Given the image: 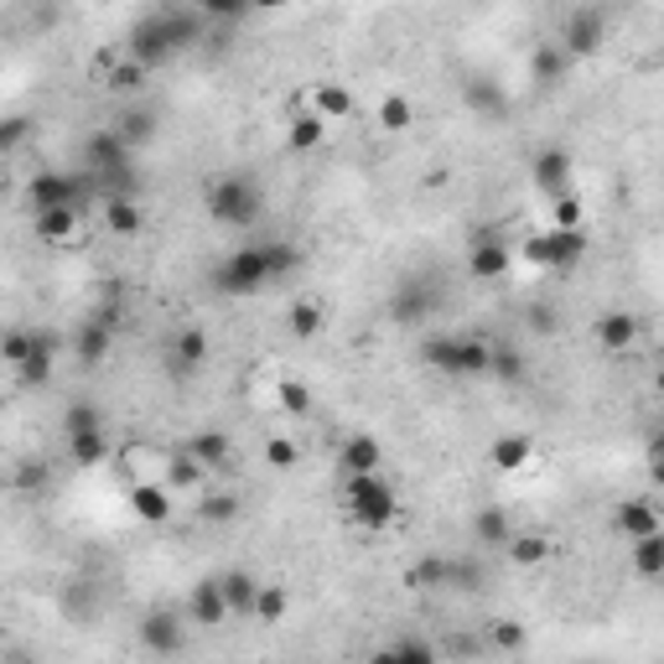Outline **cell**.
<instances>
[{"label": "cell", "instance_id": "cell-1", "mask_svg": "<svg viewBox=\"0 0 664 664\" xmlns=\"http://www.w3.org/2000/svg\"><path fill=\"white\" fill-rule=\"evenodd\" d=\"M203 31H208V11L203 5H156V11H145L141 22L130 26L125 58H136L141 68H156L171 52L203 42Z\"/></svg>", "mask_w": 664, "mask_h": 664}, {"label": "cell", "instance_id": "cell-2", "mask_svg": "<svg viewBox=\"0 0 664 664\" xmlns=\"http://www.w3.org/2000/svg\"><path fill=\"white\" fill-rule=\"evenodd\" d=\"M203 203H208V218H214V224H224V229H250L265 208V192L255 177L224 171V177H214V182L203 188Z\"/></svg>", "mask_w": 664, "mask_h": 664}, {"label": "cell", "instance_id": "cell-3", "mask_svg": "<svg viewBox=\"0 0 664 664\" xmlns=\"http://www.w3.org/2000/svg\"><path fill=\"white\" fill-rule=\"evenodd\" d=\"M343 503H348V514H354L363 529H390V524H395V514H400V498H395V488H390L380 473L348 477Z\"/></svg>", "mask_w": 664, "mask_h": 664}, {"label": "cell", "instance_id": "cell-4", "mask_svg": "<svg viewBox=\"0 0 664 664\" xmlns=\"http://www.w3.org/2000/svg\"><path fill=\"white\" fill-rule=\"evenodd\" d=\"M270 260H265V244H244L229 260L214 270V291L218 296H255L260 285H270Z\"/></svg>", "mask_w": 664, "mask_h": 664}, {"label": "cell", "instance_id": "cell-5", "mask_svg": "<svg viewBox=\"0 0 664 664\" xmlns=\"http://www.w3.org/2000/svg\"><path fill=\"white\" fill-rule=\"evenodd\" d=\"M587 255V229H546V234H529L524 239V260L529 265H546V270H571L582 265Z\"/></svg>", "mask_w": 664, "mask_h": 664}, {"label": "cell", "instance_id": "cell-6", "mask_svg": "<svg viewBox=\"0 0 664 664\" xmlns=\"http://www.w3.org/2000/svg\"><path fill=\"white\" fill-rule=\"evenodd\" d=\"M602 31H608V16L597 11V5H582V11H571L566 26H561V48L566 58H592L602 48Z\"/></svg>", "mask_w": 664, "mask_h": 664}, {"label": "cell", "instance_id": "cell-7", "mask_svg": "<svg viewBox=\"0 0 664 664\" xmlns=\"http://www.w3.org/2000/svg\"><path fill=\"white\" fill-rule=\"evenodd\" d=\"M31 208L48 214V208H84V177H68V171H42L31 182Z\"/></svg>", "mask_w": 664, "mask_h": 664}, {"label": "cell", "instance_id": "cell-8", "mask_svg": "<svg viewBox=\"0 0 664 664\" xmlns=\"http://www.w3.org/2000/svg\"><path fill=\"white\" fill-rule=\"evenodd\" d=\"M84 166L110 171V177H119V171L130 166V145H125V136H119L115 125H104V130H94V136L84 141Z\"/></svg>", "mask_w": 664, "mask_h": 664}, {"label": "cell", "instance_id": "cell-9", "mask_svg": "<svg viewBox=\"0 0 664 664\" xmlns=\"http://www.w3.org/2000/svg\"><path fill=\"white\" fill-rule=\"evenodd\" d=\"M529 182L546 192L550 203H556L561 192H571V151H561V145H546V151L535 156V166H529Z\"/></svg>", "mask_w": 664, "mask_h": 664}, {"label": "cell", "instance_id": "cell-10", "mask_svg": "<svg viewBox=\"0 0 664 664\" xmlns=\"http://www.w3.org/2000/svg\"><path fill=\"white\" fill-rule=\"evenodd\" d=\"M613 524H617V535L634 546V540H649V535H660L664 529V520H660V509L649 503V498H623L617 503V514H613Z\"/></svg>", "mask_w": 664, "mask_h": 664}, {"label": "cell", "instance_id": "cell-11", "mask_svg": "<svg viewBox=\"0 0 664 664\" xmlns=\"http://www.w3.org/2000/svg\"><path fill=\"white\" fill-rule=\"evenodd\" d=\"M141 643L151 649V654L171 660V654H182V643H188V628H182V617H171V613H145L141 617Z\"/></svg>", "mask_w": 664, "mask_h": 664}, {"label": "cell", "instance_id": "cell-12", "mask_svg": "<svg viewBox=\"0 0 664 664\" xmlns=\"http://www.w3.org/2000/svg\"><path fill=\"white\" fill-rule=\"evenodd\" d=\"M503 270H509V244H503L498 234H488V229H483V234H473V250H468V276H473V281H498Z\"/></svg>", "mask_w": 664, "mask_h": 664}, {"label": "cell", "instance_id": "cell-13", "mask_svg": "<svg viewBox=\"0 0 664 664\" xmlns=\"http://www.w3.org/2000/svg\"><path fill=\"white\" fill-rule=\"evenodd\" d=\"M188 613H192V623H203V628H218V623H229V597H224V582H197L192 587V597H188Z\"/></svg>", "mask_w": 664, "mask_h": 664}, {"label": "cell", "instance_id": "cell-14", "mask_svg": "<svg viewBox=\"0 0 664 664\" xmlns=\"http://www.w3.org/2000/svg\"><path fill=\"white\" fill-rule=\"evenodd\" d=\"M130 509H136V520L145 524H166L171 520V503H177V494L166 488V483H130Z\"/></svg>", "mask_w": 664, "mask_h": 664}, {"label": "cell", "instance_id": "cell-15", "mask_svg": "<svg viewBox=\"0 0 664 664\" xmlns=\"http://www.w3.org/2000/svg\"><path fill=\"white\" fill-rule=\"evenodd\" d=\"M592 337L608 348V354H623V348L639 343V317H634V311H602V317L592 322Z\"/></svg>", "mask_w": 664, "mask_h": 664}, {"label": "cell", "instance_id": "cell-16", "mask_svg": "<svg viewBox=\"0 0 664 664\" xmlns=\"http://www.w3.org/2000/svg\"><path fill=\"white\" fill-rule=\"evenodd\" d=\"M311 115L328 119V125H343V119L354 115V94H348V84H311Z\"/></svg>", "mask_w": 664, "mask_h": 664}, {"label": "cell", "instance_id": "cell-17", "mask_svg": "<svg viewBox=\"0 0 664 664\" xmlns=\"http://www.w3.org/2000/svg\"><path fill=\"white\" fill-rule=\"evenodd\" d=\"M529 457H535V436H524V431L494 436V447H488V462L498 473H520V468H529Z\"/></svg>", "mask_w": 664, "mask_h": 664}, {"label": "cell", "instance_id": "cell-18", "mask_svg": "<svg viewBox=\"0 0 664 664\" xmlns=\"http://www.w3.org/2000/svg\"><path fill=\"white\" fill-rule=\"evenodd\" d=\"M380 457H384V447L374 442V436H348L343 442V451H337V462L348 468V477H369V473H380Z\"/></svg>", "mask_w": 664, "mask_h": 664}, {"label": "cell", "instance_id": "cell-19", "mask_svg": "<svg viewBox=\"0 0 664 664\" xmlns=\"http://www.w3.org/2000/svg\"><path fill=\"white\" fill-rule=\"evenodd\" d=\"M203 477H208V468H203L192 451H171V457H166L162 483L171 488V494H197V488H203Z\"/></svg>", "mask_w": 664, "mask_h": 664}, {"label": "cell", "instance_id": "cell-20", "mask_svg": "<svg viewBox=\"0 0 664 664\" xmlns=\"http://www.w3.org/2000/svg\"><path fill=\"white\" fill-rule=\"evenodd\" d=\"M457 358H462V337L457 332H431L421 337V363L436 374H457Z\"/></svg>", "mask_w": 664, "mask_h": 664}, {"label": "cell", "instance_id": "cell-21", "mask_svg": "<svg viewBox=\"0 0 664 664\" xmlns=\"http://www.w3.org/2000/svg\"><path fill=\"white\" fill-rule=\"evenodd\" d=\"M119 462L130 468V483H162V473H166V451L145 447V442H130V447L119 451Z\"/></svg>", "mask_w": 664, "mask_h": 664}, {"label": "cell", "instance_id": "cell-22", "mask_svg": "<svg viewBox=\"0 0 664 664\" xmlns=\"http://www.w3.org/2000/svg\"><path fill=\"white\" fill-rule=\"evenodd\" d=\"M197 363H208V332L182 328L177 337H171V369H177V374H192Z\"/></svg>", "mask_w": 664, "mask_h": 664}, {"label": "cell", "instance_id": "cell-23", "mask_svg": "<svg viewBox=\"0 0 664 664\" xmlns=\"http://www.w3.org/2000/svg\"><path fill=\"white\" fill-rule=\"evenodd\" d=\"M78 224H84V208H48V214H37V239L42 244H73Z\"/></svg>", "mask_w": 664, "mask_h": 664}, {"label": "cell", "instance_id": "cell-24", "mask_svg": "<svg viewBox=\"0 0 664 664\" xmlns=\"http://www.w3.org/2000/svg\"><path fill=\"white\" fill-rule=\"evenodd\" d=\"M322 141H328V119H317L311 110H302V115H291V125H285V145H291L296 156H307V151H317Z\"/></svg>", "mask_w": 664, "mask_h": 664}, {"label": "cell", "instance_id": "cell-25", "mask_svg": "<svg viewBox=\"0 0 664 664\" xmlns=\"http://www.w3.org/2000/svg\"><path fill=\"white\" fill-rule=\"evenodd\" d=\"M224 597H229V613L234 617H255V597H260V582L250 571H224Z\"/></svg>", "mask_w": 664, "mask_h": 664}, {"label": "cell", "instance_id": "cell-26", "mask_svg": "<svg viewBox=\"0 0 664 664\" xmlns=\"http://www.w3.org/2000/svg\"><path fill=\"white\" fill-rule=\"evenodd\" d=\"M473 540L477 546H488V550L514 540V524H509V514H503L498 503H488V509H477L473 514Z\"/></svg>", "mask_w": 664, "mask_h": 664}, {"label": "cell", "instance_id": "cell-27", "mask_svg": "<svg viewBox=\"0 0 664 664\" xmlns=\"http://www.w3.org/2000/svg\"><path fill=\"white\" fill-rule=\"evenodd\" d=\"M405 582H410L416 592H442V587H451V561L447 556H421L416 566L405 571Z\"/></svg>", "mask_w": 664, "mask_h": 664}, {"label": "cell", "instance_id": "cell-28", "mask_svg": "<svg viewBox=\"0 0 664 664\" xmlns=\"http://www.w3.org/2000/svg\"><path fill=\"white\" fill-rule=\"evenodd\" d=\"M488 374H494V343H483V337H462L457 380H488Z\"/></svg>", "mask_w": 664, "mask_h": 664}, {"label": "cell", "instance_id": "cell-29", "mask_svg": "<svg viewBox=\"0 0 664 664\" xmlns=\"http://www.w3.org/2000/svg\"><path fill=\"white\" fill-rule=\"evenodd\" d=\"M104 224H110V234H119V239L141 234V208H136V197L115 192V197L104 203Z\"/></svg>", "mask_w": 664, "mask_h": 664}, {"label": "cell", "instance_id": "cell-30", "mask_svg": "<svg viewBox=\"0 0 664 664\" xmlns=\"http://www.w3.org/2000/svg\"><path fill=\"white\" fill-rule=\"evenodd\" d=\"M188 451L203 462V468H224V462L234 457V442H229L224 431H197V436L188 442Z\"/></svg>", "mask_w": 664, "mask_h": 664}, {"label": "cell", "instance_id": "cell-31", "mask_svg": "<svg viewBox=\"0 0 664 664\" xmlns=\"http://www.w3.org/2000/svg\"><path fill=\"white\" fill-rule=\"evenodd\" d=\"M426 311H431L426 285H400L395 302H390V317H395V322H426Z\"/></svg>", "mask_w": 664, "mask_h": 664}, {"label": "cell", "instance_id": "cell-32", "mask_svg": "<svg viewBox=\"0 0 664 664\" xmlns=\"http://www.w3.org/2000/svg\"><path fill=\"white\" fill-rule=\"evenodd\" d=\"M503 550H509V561H514V566H540V561L550 556V535H540V529H524V535H514Z\"/></svg>", "mask_w": 664, "mask_h": 664}, {"label": "cell", "instance_id": "cell-33", "mask_svg": "<svg viewBox=\"0 0 664 664\" xmlns=\"http://www.w3.org/2000/svg\"><path fill=\"white\" fill-rule=\"evenodd\" d=\"M291 613V592H285L281 582H260V597H255V623H281V617Z\"/></svg>", "mask_w": 664, "mask_h": 664}, {"label": "cell", "instance_id": "cell-34", "mask_svg": "<svg viewBox=\"0 0 664 664\" xmlns=\"http://www.w3.org/2000/svg\"><path fill=\"white\" fill-rule=\"evenodd\" d=\"M285 328H291V337H302V343L322 337V307L317 302H291L285 307Z\"/></svg>", "mask_w": 664, "mask_h": 664}, {"label": "cell", "instance_id": "cell-35", "mask_svg": "<svg viewBox=\"0 0 664 664\" xmlns=\"http://www.w3.org/2000/svg\"><path fill=\"white\" fill-rule=\"evenodd\" d=\"M488 380H503V384H524L529 380V363L514 343H494V374Z\"/></svg>", "mask_w": 664, "mask_h": 664}, {"label": "cell", "instance_id": "cell-36", "mask_svg": "<svg viewBox=\"0 0 664 664\" xmlns=\"http://www.w3.org/2000/svg\"><path fill=\"white\" fill-rule=\"evenodd\" d=\"M73 354H78V363H99L110 354V322H84V332L73 337Z\"/></svg>", "mask_w": 664, "mask_h": 664}, {"label": "cell", "instance_id": "cell-37", "mask_svg": "<svg viewBox=\"0 0 664 664\" xmlns=\"http://www.w3.org/2000/svg\"><path fill=\"white\" fill-rule=\"evenodd\" d=\"M416 125V104L405 94H384V104H380V130L384 136H405Z\"/></svg>", "mask_w": 664, "mask_h": 664}, {"label": "cell", "instance_id": "cell-38", "mask_svg": "<svg viewBox=\"0 0 664 664\" xmlns=\"http://www.w3.org/2000/svg\"><path fill=\"white\" fill-rule=\"evenodd\" d=\"M566 63H571V58H566V48H561V42H540V52L529 58V73H535L540 84H561Z\"/></svg>", "mask_w": 664, "mask_h": 664}, {"label": "cell", "instance_id": "cell-39", "mask_svg": "<svg viewBox=\"0 0 664 664\" xmlns=\"http://www.w3.org/2000/svg\"><path fill=\"white\" fill-rule=\"evenodd\" d=\"M68 457L78 468H99L104 457H110V442H104V431H84V436H68Z\"/></svg>", "mask_w": 664, "mask_h": 664}, {"label": "cell", "instance_id": "cell-40", "mask_svg": "<svg viewBox=\"0 0 664 664\" xmlns=\"http://www.w3.org/2000/svg\"><path fill=\"white\" fill-rule=\"evenodd\" d=\"M634 571L639 576H664V529L660 535H649V540H634Z\"/></svg>", "mask_w": 664, "mask_h": 664}, {"label": "cell", "instance_id": "cell-41", "mask_svg": "<svg viewBox=\"0 0 664 664\" xmlns=\"http://www.w3.org/2000/svg\"><path fill=\"white\" fill-rule=\"evenodd\" d=\"M488 643H494L498 654H520L524 643H529V628H524L520 617H498L494 628H488Z\"/></svg>", "mask_w": 664, "mask_h": 664}, {"label": "cell", "instance_id": "cell-42", "mask_svg": "<svg viewBox=\"0 0 664 664\" xmlns=\"http://www.w3.org/2000/svg\"><path fill=\"white\" fill-rule=\"evenodd\" d=\"M462 99H468L473 110H483V115H503V110H509V99H503V89H498V84H483V78H473V84H462Z\"/></svg>", "mask_w": 664, "mask_h": 664}, {"label": "cell", "instance_id": "cell-43", "mask_svg": "<svg viewBox=\"0 0 664 664\" xmlns=\"http://www.w3.org/2000/svg\"><path fill=\"white\" fill-rule=\"evenodd\" d=\"M104 84H110L115 94H141V89H145V68L136 63V58H119L115 68L104 73Z\"/></svg>", "mask_w": 664, "mask_h": 664}, {"label": "cell", "instance_id": "cell-44", "mask_svg": "<svg viewBox=\"0 0 664 664\" xmlns=\"http://www.w3.org/2000/svg\"><path fill=\"white\" fill-rule=\"evenodd\" d=\"M582 197H576V192H561V197H556V203H550V229H582Z\"/></svg>", "mask_w": 664, "mask_h": 664}, {"label": "cell", "instance_id": "cell-45", "mask_svg": "<svg viewBox=\"0 0 664 664\" xmlns=\"http://www.w3.org/2000/svg\"><path fill=\"white\" fill-rule=\"evenodd\" d=\"M42 343H48V337H37V332H11V337H5V348H0V358H5L11 369H22L26 358L42 348Z\"/></svg>", "mask_w": 664, "mask_h": 664}, {"label": "cell", "instance_id": "cell-46", "mask_svg": "<svg viewBox=\"0 0 664 664\" xmlns=\"http://www.w3.org/2000/svg\"><path fill=\"white\" fill-rule=\"evenodd\" d=\"M265 462H270L276 473H291V468L302 462V447H296L291 436H270V442H265Z\"/></svg>", "mask_w": 664, "mask_h": 664}, {"label": "cell", "instance_id": "cell-47", "mask_svg": "<svg viewBox=\"0 0 664 664\" xmlns=\"http://www.w3.org/2000/svg\"><path fill=\"white\" fill-rule=\"evenodd\" d=\"M197 514L208 524H229V520H239V498L234 494H208L203 503H197Z\"/></svg>", "mask_w": 664, "mask_h": 664}, {"label": "cell", "instance_id": "cell-48", "mask_svg": "<svg viewBox=\"0 0 664 664\" xmlns=\"http://www.w3.org/2000/svg\"><path fill=\"white\" fill-rule=\"evenodd\" d=\"M276 400H281V410H285V416H311V390H307V384L285 380L281 390H276Z\"/></svg>", "mask_w": 664, "mask_h": 664}, {"label": "cell", "instance_id": "cell-49", "mask_svg": "<svg viewBox=\"0 0 664 664\" xmlns=\"http://www.w3.org/2000/svg\"><path fill=\"white\" fill-rule=\"evenodd\" d=\"M48 374H52V343H42V348H37V354L16 369V380H22V384H48Z\"/></svg>", "mask_w": 664, "mask_h": 664}, {"label": "cell", "instance_id": "cell-50", "mask_svg": "<svg viewBox=\"0 0 664 664\" xmlns=\"http://www.w3.org/2000/svg\"><path fill=\"white\" fill-rule=\"evenodd\" d=\"M265 260H270V276L281 281V276H291V270H296V250H291L285 239H270V244H265Z\"/></svg>", "mask_w": 664, "mask_h": 664}, {"label": "cell", "instance_id": "cell-51", "mask_svg": "<svg viewBox=\"0 0 664 664\" xmlns=\"http://www.w3.org/2000/svg\"><path fill=\"white\" fill-rule=\"evenodd\" d=\"M115 130L125 136V145H136V141H145V136H151V115H145V110H130V115L115 119Z\"/></svg>", "mask_w": 664, "mask_h": 664}, {"label": "cell", "instance_id": "cell-52", "mask_svg": "<svg viewBox=\"0 0 664 664\" xmlns=\"http://www.w3.org/2000/svg\"><path fill=\"white\" fill-rule=\"evenodd\" d=\"M395 649H400V664H442L436 660V649L421 643V639H405V643H395Z\"/></svg>", "mask_w": 664, "mask_h": 664}, {"label": "cell", "instance_id": "cell-53", "mask_svg": "<svg viewBox=\"0 0 664 664\" xmlns=\"http://www.w3.org/2000/svg\"><path fill=\"white\" fill-rule=\"evenodd\" d=\"M84 431H99V410H94V405H73V410H68V436H84Z\"/></svg>", "mask_w": 664, "mask_h": 664}, {"label": "cell", "instance_id": "cell-54", "mask_svg": "<svg viewBox=\"0 0 664 664\" xmlns=\"http://www.w3.org/2000/svg\"><path fill=\"white\" fill-rule=\"evenodd\" d=\"M203 11H208V22H239L244 16V5H234V0H208Z\"/></svg>", "mask_w": 664, "mask_h": 664}, {"label": "cell", "instance_id": "cell-55", "mask_svg": "<svg viewBox=\"0 0 664 664\" xmlns=\"http://www.w3.org/2000/svg\"><path fill=\"white\" fill-rule=\"evenodd\" d=\"M451 587L473 592V587H477V566H473V561H451Z\"/></svg>", "mask_w": 664, "mask_h": 664}, {"label": "cell", "instance_id": "cell-56", "mask_svg": "<svg viewBox=\"0 0 664 664\" xmlns=\"http://www.w3.org/2000/svg\"><path fill=\"white\" fill-rule=\"evenodd\" d=\"M369 664H400V649H374V654H369Z\"/></svg>", "mask_w": 664, "mask_h": 664}, {"label": "cell", "instance_id": "cell-57", "mask_svg": "<svg viewBox=\"0 0 664 664\" xmlns=\"http://www.w3.org/2000/svg\"><path fill=\"white\" fill-rule=\"evenodd\" d=\"M649 473H654V483L664 488V457H654V462H649Z\"/></svg>", "mask_w": 664, "mask_h": 664}, {"label": "cell", "instance_id": "cell-58", "mask_svg": "<svg viewBox=\"0 0 664 664\" xmlns=\"http://www.w3.org/2000/svg\"><path fill=\"white\" fill-rule=\"evenodd\" d=\"M654 457H664V436H654V442H649V462H654Z\"/></svg>", "mask_w": 664, "mask_h": 664}, {"label": "cell", "instance_id": "cell-59", "mask_svg": "<svg viewBox=\"0 0 664 664\" xmlns=\"http://www.w3.org/2000/svg\"><path fill=\"white\" fill-rule=\"evenodd\" d=\"M654 384H660V390H664V348H660V374H654Z\"/></svg>", "mask_w": 664, "mask_h": 664}]
</instances>
